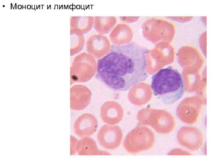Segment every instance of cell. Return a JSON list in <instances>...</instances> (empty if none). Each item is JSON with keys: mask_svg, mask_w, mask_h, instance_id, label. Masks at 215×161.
Segmentation results:
<instances>
[{"mask_svg": "<svg viewBox=\"0 0 215 161\" xmlns=\"http://www.w3.org/2000/svg\"><path fill=\"white\" fill-rule=\"evenodd\" d=\"M148 51L135 42L113 45L110 52L97 61V77L113 90H128L148 77L146 72Z\"/></svg>", "mask_w": 215, "mask_h": 161, "instance_id": "6da1fadb", "label": "cell"}, {"mask_svg": "<svg viewBox=\"0 0 215 161\" xmlns=\"http://www.w3.org/2000/svg\"><path fill=\"white\" fill-rule=\"evenodd\" d=\"M150 87L153 94L168 104L179 99L184 90L181 75L171 66L161 69L153 75Z\"/></svg>", "mask_w": 215, "mask_h": 161, "instance_id": "7a4b0ae2", "label": "cell"}, {"mask_svg": "<svg viewBox=\"0 0 215 161\" xmlns=\"http://www.w3.org/2000/svg\"><path fill=\"white\" fill-rule=\"evenodd\" d=\"M155 142V134L150 129L144 126H138L128 133L123 145L128 152L134 154L150 149Z\"/></svg>", "mask_w": 215, "mask_h": 161, "instance_id": "3957f363", "label": "cell"}, {"mask_svg": "<svg viewBox=\"0 0 215 161\" xmlns=\"http://www.w3.org/2000/svg\"><path fill=\"white\" fill-rule=\"evenodd\" d=\"M137 119L142 125L150 126L157 132L161 134L171 132L175 126L173 117L167 112L161 111L151 114L140 113L137 116Z\"/></svg>", "mask_w": 215, "mask_h": 161, "instance_id": "277c9868", "label": "cell"}, {"mask_svg": "<svg viewBox=\"0 0 215 161\" xmlns=\"http://www.w3.org/2000/svg\"><path fill=\"white\" fill-rule=\"evenodd\" d=\"M123 138V133L117 125L105 124L100 129L97 135V140L102 148L113 150L118 148Z\"/></svg>", "mask_w": 215, "mask_h": 161, "instance_id": "5b68a950", "label": "cell"}, {"mask_svg": "<svg viewBox=\"0 0 215 161\" xmlns=\"http://www.w3.org/2000/svg\"><path fill=\"white\" fill-rule=\"evenodd\" d=\"M177 139L181 145L192 151L199 150L203 140L200 131L196 127L189 126H183L179 129Z\"/></svg>", "mask_w": 215, "mask_h": 161, "instance_id": "8992f818", "label": "cell"}, {"mask_svg": "<svg viewBox=\"0 0 215 161\" xmlns=\"http://www.w3.org/2000/svg\"><path fill=\"white\" fill-rule=\"evenodd\" d=\"M98 127L97 120L93 115L84 113L75 121L73 129L75 134L80 138L88 137L93 135Z\"/></svg>", "mask_w": 215, "mask_h": 161, "instance_id": "52a82bcc", "label": "cell"}, {"mask_svg": "<svg viewBox=\"0 0 215 161\" xmlns=\"http://www.w3.org/2000/svg\"><path fill=\"white\" fill-rule=\"evenodd\" d=\"M86 47L87 53L96 58H101V51L108 52L111 48L107 38L99 34L89 36L86 40Z\"/></svg>", "mask_w": 215, "mask_h": 161, "instance_id": "ba28073f", "label": "cell"}, {"mask_svg": "<svg viewBox=\"0 0 215 161\" xmlns=\"http://www.w3.org/2000/svg\"><path fill=\"white\" fill-rule=\"evenodd\" d=\"M77 153L79 155H108L110 154L98 149L95 142L92 138L88 137L82 138L79 141L77 139L74 146L70 151L71 155Z\"/></svg>", "mask_w": 215, "mask_h": 161, "instance_id": "9c48e42d", "label": "cell"}, {"mask_svg": "<svg viewBox=\"0 0 215 161\" xmlns=\"http://www.w3.org/2000/svg\"><path fill=\"white\" fill-rule=\"evenodd\" d=\"M114 102L106 103L101 108V118L106 123L113 125L119 123L122 120L123 115L121 109Z\"/></svg>", "mask_w": 215, "mask_h": 161, "instance_id": "30bf717a", "label": "cell"}, {"mask_svg": "<svg viewBox=\"0 0 215 161\" xmlns=\"http://www.w3.org/2000/svg\"><path fill=\"white\" fill-rule=\"evenodd\" d=\"M94 16H72L70 19V30L77 31L83 34L92 29L93 27Z\"/></svg>", "mask_w": 215, "mask_h": 161, "instance_id": "8fae6325", "label": "cell"}, {"mask_svg": "<svg viewBox=\"0 0 215 161\" xmlns=\"http://www.w3.org/2000/svg\"><path fill=\"white\" fill-rule=\"evenodd\" d=\"M91 98L88 91H72L70 94V108L73 110H81L89 104Z\"/></svg>", "mask_w": 215, "mask_h": 161, "instance_id": "7c38bea8", "label": "cell"}, {"mask_svg": "<svg viewBox=\"0 0 215 161\" xmlns=\"http://www.w3.org/2000/svg\"><path fill=\"white\" fill-rule=\"evenodd\" d=\"M116 23L114 17L94 16L93 27L99 34L108 33L112 30Z\"/></svg>", "mask_w": 215, "mask_h": 161, "instance_id": "4fadbf2b", "label": "cell"}, {"mask_svg": "<svg viewBox=\"0 0 215 161\" xmlns=\"http://www.w3.org/2000/svg\"><path fill=\"white\" fill-rule=\"evenodd\" d=\"M71 56H73L80 52L85 44L84 34L73 30H70Z\"/></svg>", "mask_w": 215, "mask_h": 161, "instance_id": "5bb4252c", "label": "cell"}, {"mask_svg": "<svg viewBox=\"0 0 215 161\" xmlns=\"http://www.w3.org/2000/svg\"><path fill=\"white\" fill-rule=\"evenodd\" d=\"M191 154L187 151L179 148L173 149L168 154L169 155H191Z\"/></svg>", "mask_w": 215, "mask_h": 161, "instance_id": "9a60e30c", "label": "cell"}]
</instances>
